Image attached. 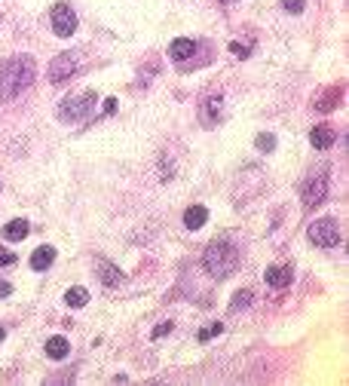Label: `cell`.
Masks as SVG:
<instances>
[{
  "mask_svg": "<svg viewBox=\"0 0 349 386\" xmlns=\"http://www.w3.org/2000/svg\"><path fill=\"white\" fill-rule=\"evenodd\" d=\"M34 77H37V65L31 55H13L0 65V98L13 102L25 89H31Z\"/></svg>",
  "mask_w": 349,
  "mask_h": 386,
  "instance_id": "obj_1",
  "label": "cell"
},
{
  "mask_svg": "<svg viewBox=\"0 0 349 386\" xmlns=\"http://www.w3.org/2000/svg\"><path fill=\"white\" fill-rule=\"evenodd\" d=\"M236 267H239V251L227 237L209 242L206 251H202V270L215 276V279H227L230 273H236Z\"/></svg>",
  "mask_w": 349,
  "mask_h": 386,
  "instance_id": "obj_2",
  "label": "cell"
},
{
  "mask_svg": "<svg viewBox=\"0 0 349 386\" xmlns=\"http://www.w3.org/2000/svg\"><path fill=\"white\" fill-rule=\"evenodd\" d=\"M96 89H83V92H74V95H67L62 105H58V120L65 123H86L92 111H96Z\"/></svg>",
  "mask_w": 349,
  "mask_h": 386,
  "instance_id": "obj_3",
  "label": "cell"
},
{
  "mask_svg": "<svg viewBox=\"0 0 349 386\" xmlns=\"http://www.w3.org/2000/svg\"><path fill=\"white\" fill-rule=\"evenodd\" d=\"M328 187H331V178H328V169H316L301 184V203L303 208H316L328 199Z\"/></svg>",
  "mask_w": 349,
  "mask_h": 386,
  "instance_id": "obj_4",
  "label": "cell"
},
{
  "mask_svg": "<svg viewBox=\"0 0 349 386\" xmlns=\"http://www.w3.org/2000/svg\"><path fill=\"white\" fill-rule=\"evenodd\" d=\"M310 242L316 248H334L340 242V227L334 218H319L310 224Z\"/></svg>",
  "mask_w": 349,
  "mask_h": 386,
  "instance_id": "obj_5",
  "label": "cell"
},
{
  "mask_svg": "<svg viewBox=\"0 0 349 386\" xmlns=\"http://www.w3.org/2000/svg\"><path fill=\"white\" fill-rule=\"evenodd\" d=\"M77 74V58L74 53H62V55H55L53 62H49V71H46V77L53 86H62V83H67Z\"/></svg>",
  "mask_w": 349,
  "mask_h": 386,
  "instance_id": "obj_6",
  "label": "cell"
},
{
  "mask_svg": "<svg viewBox=\"0 0 349 386\" xmlns=\"http://www.w3.org/2000/svg\"><path fill=\"white\" fill-rule=\"evenodd\" d=\"M49 22H53V31L58 37H71L77 31V13L67 4H55L49 13Z\"/></svg>",
  "mask_w": 349,
  "mask_h": 386,
  "instance_id": "obj_7",
  "label": "cell"
},
{
  "mask_svg": "<svg viewBox=\"0 0 349 386\" xmlns=\"http://www.w3.org/2000/svg\"><path fill=\"white\" fill-rule=\"evenodd\" d=\"M220 120H224V95H209V98H202V105H199V123L202 126H218Z\"/></svg>",
  "mask_w": 349,
  "mask_h": 386,
  "instance_id": "obj_8",
  "label": "cell"
},
{
  "mask_svg": "<svg viewBox=\"0 0 349 386\" xmlns=\"http://www.w3.org/2000/svg\"><path fill=\"white\" fill-rule=\"evenodd\" d=\"M291 264H273L267 273H263V282L270 285V288H276V291H282V288H288L291 285Z\"/></svg>",
  "mask_w": 349,
  "mask_h": 386,
  "instance_id": "obj_9",
  "label": "cell"
},
{
  "mask_svg": "<svg viewBox=\"0 0 349 386\" xmlns=\"http://www.w3.org/2000/svg\"><path fill=\"white\" fill-rule=\"evenodd\" d=\"M334 141H337V135H334L331 126H312L310 129V145L316 150H331L334 147Z\"/></svg>",
  "mask_w": 349,
  "mask_h": 386,
  "instance_id": "obj_10",
  "label": "cell"
},
{
  "mask_svg": "<svg viewBox=\"0 0 349 386\" xmlns=\"http://www.w3.org/2000/svg\"><path fill=\"white\" fill-rule=\"evenodd\" d=\"M197 49H199L197 40H190V37H178L175 44L169 46V55H172L175 62H187V58L197 55Z\"/></svg>",
  "mask_w": 349,
  "mask_h": 386,
  "instance_id": "obj_11",
  "label": "cell"
},
{
  "mask_svg": "<svg viewBox=\"0 0 349 386\" xmlns=\"http://www.w3.org/2000/svg\"><path fill=\"white\" fill-rule=\"evenodd\" d=\"M55 264V248L53 246H40V248H34V255H31V270H49V267Z\"/></svg>",
  "mask_w": 349,
  "mask_h": 386,
  "instance_id": "obj_12",
  "label": "cell"
},
{
  "mask_svg": "<svg viewBox=\"0 0 349 386\" xmlns=\"http://www.w3.org/2000/svg\"><path fill=\"white\" fill-rule=\"evenodd\" d=\"M98 279H101V285H105V288H114V285H120L123 282V273L117 270L114 264H107L105 258H98Z\"/></svg>",
  "mask_w": 349,
  "mask_h": 386,
  "instance_id": "obj_13",
  "label": "cell"
},
{
  "mask_svg": "<svg viewBox=\"0 0 349 386\" xmlns=\"http://www.w3.org/2000/svg\"><path fill=\"white\" fill-rule=\"evenodd\" d=\"M67 352H71V343H67V338H62V334H55V338L46 340V356L53 359V362H62V359H67Z\"/></svg>",
  "mask_w": 349,
  "mask_h": 386,
  "instance_id": "obj_14",
  "label": "cell"
},
{
  "mask_svg": "<svg viewBox=\"0 0 349 386\" xmlns=\"http://www.w3.org/2000/svg\"><path fill=\"white\" fill-rule=\"evenodd\" d=\"M28 233H31V224L25 221V218H15V221H10V224L4 227V239H6V242H22L25 237H28Z\"/></svg>",
  "mask_w": 349,
  "mask_h": 386,
  "instance_id": "obj_15",
  "label": "cell"
},
{
  "mask_svg": "<svg viewBox=\"0 0 349 386\" xmlns=\"http://www.w3.org/2000/svg\"><path fill=\"white\" fill-rule=\"evenodd\" d=\"M206 221H209V208L206 206H190L184 212V227L187 230H199Z\"/></svg>",
  "mask_w": 349,
  "mask_h": 386,
  "instance_id": "obj_16",
  "label": "cell"
},
{
  "mask_svg": "<svg viewBox=\"0 0 349 386\" xmlns=\"http://www.w3.org/2000/svg\"><path fill=\"white\" fill-rule=\"evenodd\" d=\"M65 304H67V307H74V310L86 307V304H89V291L83 288V285H71V288L65 291Z\"/></svg>",
  "mask_w": 349,
  "mask_h": 386,
  "instance_id": "obj_17",
  "label": "cell"
},
{
  "mask_svg": "<svg viewBox=\"0 0 349 386\" xmlns=\"http://www.w3.org/2000/svg\"><path fill=\"white\" fill-rule=\"evenodd\" d=\"M340 95H343V89H328L325 95H322L319 102H316V111H319V114H328L331 107L340 105Z\"/></svg>",
  "mask_w": 349,
  "mask_h": 386,
  "instance_id": "obj_18",
  "label": "cell"
},
{
  "mask_svg": "<svg viewBox=\"0 0 349 386\" xmlns=\"http://www.w3.org/2000/svg\"><path fill=\"white\" fill-rule=\"evenodd\" d=\"M251 304H254V295L249 288H242V291H236V295H233V300H230V310L236 313V310H249Z\"/></svg>",
  "mask_w": 349,
  "mask_h": 386,
  "instance_id": "obj_19",
  "label": "cell"
},
{
  "mask_svg": "<svg viewBox=\"0 0 349 386\" xmlns=\"http://www.w3.org/2000/svg\"><path fill=\"white\" fill-rule=\"evenodd\" d=\"M258 150H261V154H273V150H276V138L270 135V132H261V135H258Z\"/></svg>",
  "mask_w": 349,
  "mask_h": 386,
  "instance_id": "obj_20",
  "label": "cell"
},
{
  "mask_svg": "<svg viewBox=\"0 0 349 386\" xmlns=\"http://www.w3.org/2000/svg\"><path fill=\"white\" fill-rule=\"evenodd\" d=\"M220 331H224V325L215 322V325H206V328H202V331L197 334V338H199V340H209V338H218Z\"/></svg>",
  "mask_w": 349,
  "mask_h": 386,
  "instance_id": "obj_21",
  "label": "cell"
},
{
  "mask_svg": "<svg viewBox=\"0 0 349 386\" xmlns=\"http://www.w3.org/2000/svg\"><path fill=\"white\" fill-rule=\"evenodd\" d=\"M230 53H233L236 58H249V55H251V46H245V44H236V40H233V44H230Z\"/></svg>",
  "mask_w": 349,
  "mask_h": 386,
  "instance_id": "obj_22",
  "label": "cell"
},
{
  "mask_svg": "<svg viewBox=\"0 0 349 386\" xmlns=\"http://www.w3.org/2000/svg\"><path fill=\"white\" fill-rule=\"evenodd\" d=\"M282 6H285V10L288 13H303V6H306V0H282Z\"/></svg>",
  "mask_w": 349,
  "mask_h": 386,
  "instance_id": "obj_23",
  "label": "cell"
},
{
  "mask_svg": "<svg viewBox=\"0 0 349 386\" xmlns=\"http://www.w3.org/2000/svg\"><path fill=\"white\" fill-rule=\"evenodd\" d=\"M13 264H15V251L0 248V267H13Z\"/></svg>",
  "mask_w": 349,
  "mask_h": 386,
  "instance_id": "obj_24",
  "label": "cell"
},
{
  "mask_svg": "<svg viewBox=\"0 0 349 386\" xmlns=\"http://www.w3.org/2000/svg\"><path fill=\"white\" fill-rule=\"evenodd\" d=\"M169 331H172V322H163V325H157V328L150 331V338L159 340V338H163V334H169Z\"/></svg>",
  "mask_w": 349,
  "mask_h": 386,
  "instance_id": "obj_25",
  "label": "cell"
},
{
  "mask_svg": "<svg viewBox=\"0 0 349 386\" xmlns=\"http://www.w3.org/2000/svg\"><path fill=\"white\" fill-rule=\"evenodd\" d=\"M13 295V285L10 282H4V279H0V298H10Z\"/></svg>",
  "mask_w": 349,
  "mask_h": 386,
  "instance_id": "obj_26",
  "label": "cell"
},
{
  "mask_svg": "<svg viewBox=\"0 0 349 386\" xmlns=\"http://www.w3.org/2000/svg\"><path fill=\"white\" fill-rule=\"evenodd\" d=\"M105 114H117V98H107L105 102Z\"/></svg>",
  "mask_w": 349,
  "mask_h": 386,
  "instance_id": "obj_27",
  "label": "cell"
},
{
  "mask_svg": "<svg viewBox=\"0 0 349 386\" xmlns=\"http://www.w3.org/2000/svg\"><path fill=\"white\" fill-rule=\"evenodd\" d=\"M218 4H224V6H227V4H236V0H218Z\"/></svg>",
  "mask_w": 349,
  "mask_h": 386,
  "instance_id": "obj_28",
  "label": "cell"
},
{
  "mask_svg": "<svg viewBox=\"0 0 349 386\" xmlns=\"http://www.w3.org/2000/svg\"><path fill=\"white\" fill-rule=\"evenodd\" d=\"M4 334H6V331H4V325H0V340H4Z\"/></svg>",
  "mask_w": 349,
  "mask_h": 386,
  "instance_id": "obj_29",
  "label": "cell"
}]
</instances>
